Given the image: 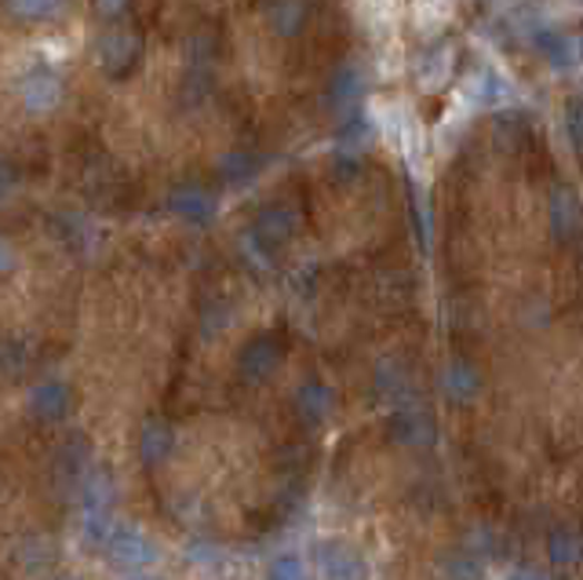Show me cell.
<instances>
[{
  "instance_id": "obj_1",
  "label": "cell",
  "mask_w": 583,
  "mask_h": 580,
  "mask_svg": "<svg viewBox=\"0 0 583 580\" xmlns=\"http://www.w3.org/2000/svg\"><path fill=\"white\" fill-rule=\"evenodd\" d=\"M73 405H77L73 387L66 384V380H41L37 387H30V399H26L30 416L45 427L66 424V420L73 416Z\"/></svg>"
},
{
  "instance_id": "obj_2",
  "label": "cell",
  "mask_w": 583,
  "mask_h": 580,
  "mask_svg": "<svg viewBox=\"0 0 583 580\" xmlns=\"http://www.w3.org/2000/svg\"><path fill=\"white\" fill-rule=\"evenodd\" d=\"M102 548H106V556L121 566V570H131V573H142L146 566L157 562L154 540L146 537L142 530H136V525H113Z\"/></svg>"
},
{
  "instance_id": "obj_3",
  "label": "cell",
  "mask_w": 583,
  "mask_h": 580,
  "mask_svg": "<svg viewBox=\"0 0 583 580\" xmlns=\"http://www.w3.org/2000/svg\"><path fill=\"white\" fill-rule=\"evenodd\" d=\"M285 362V347L281 340L270 333L251 336L248 344L237 351V373H241L248 384H267V380L281 368Z\"/></svg>"
},
{
  "instance_id": "obj_4",
  "label": "cell",
  "mask_w": 583,
  "mask_h": 580,
  "mask_svg": "<svg viewBox=\"0 0 583 580\" xmlns=\"http://www.w3.org/2000/svg\"><path fill=\"white\" fill-rule=\"evenodd\" d=\"M299 230V213L288 201H267L251 219V242L270 248H281L292 242V234Z\"/></svg>"
},
{
  "instance_id": "obj_5",
  "label": "cell",
  "mask_w": 583,
  "mask_h": 580,
  "mask_svg": "<svg viewBox=\"0 0 583 580\" xmlns=\"http://www.w3.org/2000/svg\"><path fill=\"white\" fill-rule=\"evenodd\" d=\"M62 96H66V85H62V77L51 70V66H33V70L22 73V81H19L22 110L51 114V110H59Z\"/></svg>"
},
{
  "instance_id": "obj_6",
  "label": "cell",
  "mask_w": 583,
  "mask_h": 580,
  "mask_svg": "<svg viewBox=\"0 0 583 580\" xmlns=\"http://www.w3.org/2000/svg\"><path fill=\"white\" fill-rule=\"evenodd\" d=\"M139 56H142V37L136 30H128V26L110 30L99 41V66L110 77H125L131 66L139 62Z\"/></svg>"
},
{
  "instance_id": "obj_7",
  "label": "cell",
  "mask_w": 583,
  "mask_h": 580,
  "mask_svg": "<svg viewBox=\"0 0 583 580\" xmlns=\"http://www.w3.org/2000/svg\"><path fill=\"white\" fill-rule=\"evenodd\" d=\"M168 213L190 223V227H205V223L216 219V197L197 183H179V187L168 190Z\"/></svg>"
},
{
  "instance_id": "obj_8",
  "label": "cell",
  "mask_w": 583,
  "mask_h": 580,
  "mask_svg": "<svg viewBox=\"0 0 583 580\" xmlns=\"http://www.w3.org/2000/svg\"><path fill=\"white\" fill-rule=\"evenodd\" d=\"M317 570L325 573V580H362L365 562L350 544H343V540H325V544L317 548Z\"/></svg>"
},
{
  "instance_id": "obj_9",
  "label": "cell",
  "mask_w": 583,
  "mask_h": 580,
  "mask_svg": "<svg viewBox=\"0 0 583 580\" xmlns=\"http://www.w3.org/2000/svg\"><path fill=\"white\" fill-rule=\"evenodd\" d=\"M292 405H296V416L303 420L307 427H322L328 413H333V391H328L322 380H303L299 391H296V399H292Z\"/></svg>"
},
{
  "instance_id": "obj_10",
  "label": "cell",
  "mask_w": 583,
  "mask_h": 580,
  "mask_svg": "<svg viewBox=\"0 0 583 580\" xmlns=\"http://www.w3.org/2000/svg\"><path fill=\"white\" fill-rule=\"evenodd\" d=\"M176 450V431H171L168 420H146L139 431V460L146 468H161L165 460Z\"/></svg>"
},
{
  "instance_id": "obj_11",
  "label": "cell",
  "mask_w": 583,
  "mask_h": 580,
  "mask_svg": "<svg viewBox=\"0 0 583 580\" xmlns=\"http://www.w3.org/2000/svg\"><path fill=\"white\" fill-rule=\"evenodd\" d=\"M391 434H394V442L413 445V450H419V445L434 442V420H431L427 413H423V409L405 405L402 413H397V416L391 420Z\"/></svg>"
},
{
  "instance_id": "obj_12",
  "label": "cell",
  "mask_w": 583,
  "mask_h": 580,
  "mask_svg": "<svg viewBox=\"0 0 583 580\" xmlns=\"http://www.w3.org/2000/svg\"><path fill=\"white\" fill-rule=\"evenodd\" d=\"M56 474L62 482L70 485H81V479L88 474V442L81 434H70L62 445H59V456H56Z\"/></svg>"
},
{
  "instance_id": "obj_13",
  "label": "cell",
  "mask_w": 583,
  "mask_h": 580,
  "mask_svg": "<svg viewBox=\"0 0 583 580\" xmlns=\"http://www.w3.org/2000/svg\"><path fill=\"white\" fill-rule=\"evenodd\" d=\"M256 173H259V157L251 150H227L216 165V176L223 183H234V187H241V183H248Z\"/></svg>"
},
{
  "instance_id": "obj_14",
  "label": "cell",
  "mask_w": 583,
  "mask_h": 580,
  "mask_svg": "<svg viewBox=\"0 0 583 580\" xmlns=\"http://www.w3.org/2000/svg\"><path fill=\"white\" fill-rule=\"evenodd\" d=\"M267 19L281 37H292L303 26V19H307V4L303 0H270Z\"/></svg>"
},
{
  "instance_id": "obj_15",
  "label": "cell",
  "mask_w": 583,
  "mask_h": 580,
  "mask_svg": "<svg viewBox=\"0 0 583 580\" xmlns=\"http://www.w3.org/2000/svg\"><path fill=\"white\" fill-rule=\"evenodd\" d=\"M267 580H310V566L303 562L296 551H281L267 566Z\"/></svg>"
},
{
  "instance_id": "obj_16",
  "label": "cell",
  "mask_w": 583,
  "mask_h": 580,
  "mask_svg": "<svg viewBox=\"0 0 583 580\" xmlns=\"http://www.w3.org/2000/svg\"><path fill=\"white\" fill-rule=\"evenodd\" d=\"M445 391L453 402H471V394L478 391V376H474L467 365H453L445 373Z\"/></svg>"
},
{
  "instance_id": "obj_17",
  "label": "cell",
  "mask_w": 583,
  "mask_h": 580,
  "mask_svg": "<svg viewBox=\"0 0 583 580\" xmlns=\"http://www.w3.org/2000/svg\"><path fill=\"white\" fill-rule=\"evenodd\" d=\"M551 559L559 566H573L583 559V540L576 533H554L551 537Z\"/></svg>"
},
{
  "instance_id": "obj_18",
  "label": "cell",
  "mask_w": 583,
  "mask_h": 580,
  "mask_svg": "<svg viewBox=\"0 0 583 580\" xmlns=\"http://www.w3.org/2000/svg\"><path fill=\"white\" fill-rule=\"evenodd\" d=\"M59 4L62 0H11V11H16L19 19L45 22L51 16H59Z\"/></svg>"
},
{
  "instance_id": "obj_19",
  "label": "cell",
  "mask_w": 583,
  "mask_h": 580,
  "mask_svg": "<svg viewBox=\"0 0 583 580\" xmlns=\"http://www.w3.org/2000/svg\"><path fill=\"white\" fill-rule=\"evenodd\" d=\"M354 88H357V73L354 70H343V73H336V81L328 85V99H333V102H350L354 99Z\"/></svg>"
},
{
  "instance_id": "obj_20",
  "label": "cell",
  "mask_w": 583,
  "mask_h": 580,
  "mask_svg": "<svg viewBox=\"0 0 583 580\" xmlns=\"http://www.w3.org/2000/svg\"><path fill=\"white\" fill-rule=\"evenodd\" d=\"M128 4H131V0H91V8H96L99 19H117V16H125Z\"/></svg>"
},
{
  "instance_id": "obj_21",
  "label": "cell",
  "mask_w": 583,
  "mask_h": 580,
  "mask_svg": "<svg viewBox=\"0 0 583 580\" xmlns=\"http://www.w3.org/2000/svg\"><path fill=\"white\" fill-rule=\"evenodd\" d=\"M16 168H11L8 161H0V197H8L11 190H16Z\"/></svg>"
},
{
  "instance_id": "obj_22",
  "label": "cell",
  "mask_w": 583,
  "mask_h": 580,
  "mask_svg": "<svg viewBox=\"0 0 583 580\" xmlns=\"http://www.w3.org/2000/svg\"><path fill=\"white\" fill-rule=\"evenodd\" d=\"M11 267H16V253H11V245L0 242V274H8Z\"/></svg>"
},
{
  "instance_id": "obj_23",
  "label": "cell",
  "mask_w": 583,
  "mask_h": 580,
  "mask_svg": "<svg viewBox=\"0 0 583 580\" xmlns=\"http://www.w3.org/2000/svg\"><path fill=\"white\" fill-rule=\"evenodd\" d=\"M507 580H547V577H543V573H536V570H514Z\"/></svg>"
},
{
  "instance_id": "obj_24",
  "label": "cell",
  "mask_w": 583,
  "mask_h": 580,
  "mask_svg": "<svg viewBox=\"0 0 583 580\" xmlns=\"http://www.w3.org/2000/svg\"><path fill=\"white\" fill-rule=\"evenodd\" d=\"M125 580H157V577H150V573L142 570V573H131V577H125Z\"/></svg>"
},
{
  "instance_id": "obj_25",
  "label": "cell",
  "mask_w": 583,
  "mask_h": 580,
  "mask_svg": "<svg viewBox=\"0 0 583 580\" xmlns=\"http://www.w3.org/2000/svg\"><path fill=\"white\" fill-rule=\"evenodd\" d=\"M56 580H77V577H56Z\"/></svg>"
}]
</instances>
